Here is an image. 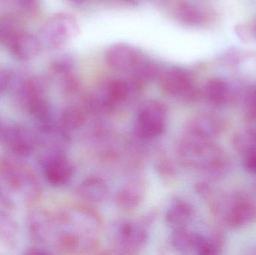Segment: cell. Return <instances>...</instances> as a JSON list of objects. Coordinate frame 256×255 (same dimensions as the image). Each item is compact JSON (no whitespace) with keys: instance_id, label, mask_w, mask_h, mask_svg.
<instances>
[{"instance_id":"1","label":"cell","mask_w":256,"mask_h":255,"mask_svg":"<svg viewBox=\"0 0 256 255\" xmlns=\"http://www.w3.org/2000/svg\"><path fill=\"white\" fill-rule=\"evenodd\" d=\"M52 219V241L60 250L84 253L97 247L102 221L94 211L86 207H69L57 213Z\"/></svg>"},{"instance_id":"2","label":"cell","mask_w":256,"mask_h":255,"mask_svg":"<svg viewBox=\"0 0 256 255\" xmlns=\"http://www.w3.org/2000/svg\"><path fill=\"white\" fill-rule=\"evenodd\" d=\"M182 165L210 176L222 175L230 166L224 150L210 141L196 140L182 136L177 148Z\"/></svg>"},{"instance_id":"3","label":"cell","mask_w":256,"mask_h":255,"mask_svg":"<svg viewBox=\"0 0 256 255\" xmlns=\"http://www.w3.org/2000/svg\"><path fill=\"white\" fill-rule=\"evenodd\" d=\"M142 85L134 78L129 80L111 79L102 82L86 100V107L94 115H104L135 100Z\"/></svg>"},{"instance_id":"4","label":"cell","mask_w":256,"mask_h":255,"mask_svg":"<svg viewBox=\"0 0 256 255\" xmlns=\"http://www.w3.org/2000/svg\"><path fill=\"white\" fill-rule=\"evenodd\" d=\"M210 203L215 217L230 229H240L256 223V201L236 193H218Z\"/></svg>"},{"instance_id":"5","label":"cell","mask_w":256,"mask_h":255,"mask_svg":"<svg viewBox=\"0 0 256 255\" xmlns=\"http://www.w3.org/2000/svg\"><path fill=\"white\" fill-rule=\"evenodd\" d=\"M0 176L9 189L27 202L36 200L42 193L38 178L19 159L3 157L0 160Z\"/></svg>"},{"instance_id":"6","label":"cell","mask_w":256,"mask_h":255,"mask_svg":"<svg viewBox=\"0 0 256 255\" xmlns=\"http://www.w3.org/2000/svg\"><path fill=\"white\" fill-rule=\"evenodd\" d=\"M168 109L159 100H150L140 106L136 117L135 134L142 142L156 140L165 133Z\"/></svg>"},{"instance_id":"7","label":"cell","mask_w":256,"mask_h":255,"mask_svg":"<svg viewBox=\"0 0 256 255\" xmlns=\"http://www.w3.org/2000/svg\"><path fill=\"white\" fill-rule=\"evenodd\" d=\"M150 217L138 220H123L112 226L111 239L121 253H134L146 247L149 240Z\"/></svg>"},{"instance_id":"8","label":"cell","mask_w":256,"mask_h":255,"mask_svg":"<svg viewBox=\"0 0 256 255\" xmlns=\"http://www.w3.org/2000/svg\"><path fill=\"white\" fill-rule=\"evenodd\" d=\"M78 21L68 13H55L44 24L39 31L40 48L45 50H56L64 46L79 33Z\"/></svg>"},{"instance_id":"9","label":"cell","mask_w":256,"mask_h":255,"mask_svg":"<svg viewBox=\"0 0 256 255\" xmlns=\"http://www.w3.org/2000/svg\"><path fill=\"white\" fill-rule=\"evenodd\" d=\"M40 157V164L45 179L51 186L62 187L70 182L74 175L72 162L68 158L64 148L44 147Z\"/></svg>"},{"instance_id":"10","label":"cell","mask_w":256,"mask_h":255,"mask_svg":"<svg viewBox=\"0 0 256 255\" xmlns=\"http://www.w3.org/2000/svg\"><path fill=\"white\" fill-rule=\"evenodd\" d=\"M158 79L161 89L166 95L184 103H192L200 97V91L190 74L182 67H170L161 70Z\"/></svg>"},{"instance_id":"11","label":"cell","mask_w":256,"mask_h":255,"mask_svg":"<svg viewBox=\"0 0 256 255\" xmlns=\"http://www.w3.org/2000/svg\"><path fill=\"white\" fill-rule=\"evenodd\" d=\"M46 83L42 78L34 77L24 80L15 92L18 104L31 116L50 103L46 99Z\"/></svg>"},{"instance_id":"12","label":"cell","mask_w":256,"mask_h":255,"mask_svg":"<svg viewBox=\"0 0 256 255\" xmlns=\"http://www.w3.org/2000/svg\"><path fill=\"white\" fill-rule=\"evenodd\" d=\"M0 142L18 157L31 155L38 145L36 133L20 125L3 126Z\"/></svg>"},{"instance_id":"13","label":"cell","mask_w":256,"mask_h":255,"mask_svg":"<svg viewBox=\"0 0 256 255\" xmlns=\"http://www.w3.org/2000/svg\"><path fill=\"white\" fill-rule=\"evenodd\" d=\"M224 130L225 124L218 115L200 113L188 121L182 136L196 140L215 142Z\"/></svg>"},{"instance_id":"14","label":"cell","mask_w":256,"mask_h":255,"mask_svg":"<svg viewBox=\"0 0 256 255\" xmlns=\"http://www.w3.org/2000/svg\"><path fill=\"white\" fill-rule=\"evenodd\" d=\"M140 54L128 43H115L108 48L106 61L109 67L115 71L126 73L132 71Z\"/></svg>"},{"instance_id":"15","label":"cell","mask_w":256,"mask_h":255,"mask_svg":"<svg viewBox=\"0 0 256 255\" xmlns=\"http://www.w3.org/2000/svg\"><path fill=\"white\" fill-rule=\"evenodd\" d=\"M146 194V185L143 180L134 178L126 183L116 195L117 206L124 211L137 209L142 202Z\"/></svg>"},{"instance_id":"16","label":"cell","mask_w":256,"mask_h":255,"mask_svg":"<svg viewBox=\"0 0 256 255\" xmlns=\"http://www.w3.org/2000/svg\"><path fill=\"white\" fill-rule=\"evenodd\" d=\"M195 214V209L190 202L176 198L172 201L166 211V223L172 230L188 227L194 220Z\"/></svg>"},{"instance_id":"17","label":"cell","mask_w":256,"mask_h":255,"mask_svg":"<svg viewBox=\"0 0 256 255\" xmlns=\"http://www.w3.org/2000/svg\"><path fill=\"white\" fill-rule=\"evenodd\" d=\"M28 230L31 239L37 244H44L54 237V219L42 211H34L28 218Z\"/></svg>"},{"instance_id":"18","label":"cell","mask_w":256,"mask_h":255,"mask_svg":"<svg viewBox=\"0 0 256 255\" xmlns=\"http://www.w3.org/2000/svg\"><path fill=\"white\" fill-rule=\"evenodd\" d=\"M204 235L188 227L172 230L170 242L176 251L183 254L198 255Z\"/></svg>"},{"instance_id":"19","label":"cell","mask_w":256,"mask_h":255,"mask_svg":"<svg viewBox=\"0 0 256 255\" xmlns=\"http://www.w3.org/2000/svg\"><path fill=\"white\" fill-rule=\"evenodd\" d=\"M10 53L20 61H28L42 49L37 36L21 31L7 46Z\"/></svg>"},{"instance_id":"20","label":"cell","mask_w":256,"mask_h":255,"mask_svg":"<svg viewBox=\"0 0 256 255\" xmlns=\"http://www.w3.org/2000/svg\"><path fill=\"white\" fill-rule=\"evenodd\" d=\"M76 193L84 202L99 204L106 200L109 193V187L106 181L100 177L90 176L80 183Z\"/></svg>"},{"instance_id":"21","label":"cell","mask_w":256,"mask_h":255,"mask_svg":"<svg viewBox=\"0 0 256 255\" xmlns=\"http://www.w3.org/2000/svg\"><path fill=\"white\" fill-rule=\"evenodd\" d=\"M87 112L86 108L78 106H70L63 110L58 118V127L63 133L68 136L80 130L86 122Z\"/></svg>"},{"instance_id":"22","label":"cell","mask_w":256,"mask_h":255,"mask_svg":"<svg viewBox=\"0 0 256 255\" xmlns=\"http://www.w3.org/2000/svg\"><path fill=\"white\" fill-rule=\"evenodd\" d=\"M206 100L214 106H222L230 100V89L228 84L219 78L210 79L204 88Z\"/></svg>"},{"instance_id":"23","label":"cell","mask_w":256,"mask_h":255,"mask_svg":"<svg viewBox=\"0 0 256 255\" xmlns=\"http://www.w3.org/2000/svg\"><path fill=\"white\" fill-rule=\"evenodd\" d=\"M161 70L158 63L140 55L131 72L132 73V78L142 85L158 79Z\"/></svg>"},{"instance_id":"24","label":"cell","mask_w":256,"mask_h":255,"mask_svg":"<svg viewBox=\"0 0 256 255\" xmlns=\"http://www.w3.org/2000/svg\"><path fill=\"white\" fill-rule=\"evenodd\" d=\"M176 17L182 23L188 25H198L206 20L204 12L198 6L190 2H182L176 9Z\"/></svg>"},{"instance_id":"25","label":"cell","mask_w":256,"mask_h":255,"mask_svg":"<svg viewBox=\"0 0 256 255\" xmlns=\"http://www.w3.org/2000/svg\"><path fill=\"white\" fill-rule=\"evenodd\" d=\"M18 237L16 222L6 212L0 211V244L12 247L16 244Z\"/></svg>"},{"instance_id":"26","label":"cell","mask_w":256,"mask_h":255,"mask_svg":"<svg viewBox=\"0 0 256 255\" xmlns=\"http://www.w3.org/2000/svg\"><path fill=\"white\" fill-rule=\"evenodd\" d=\"M21 31L20 25L12 15L0 16V45L7 47Z\"/></svg>"},{"instance_id":"27","label":"cell","mask_w":256,"mask_h":255,"mask_svg":"<svg viewBox=\"0 0 256 255\" xmlns=\"http://www.w3.org/2000/svg\"><path fill=\"white\" fill-rule=\"evenodd\" d=\"M75 67V59L72 55L64 54L56 58L51 64L52 73L57 76H62L70 74Z\"/></svg>"},{"instance_id":"28","label":"cell","mask_w":256,"mask_h":255,"mask_svg":"<svg viewBox=\"0 0 256 255\" xmlns=\"http://www.w3.org/2000/svg\"><path fill=\"white\" fill-rule=\"evenodd\" d=\"M244 112L246 121L256 122V87L248 93L245 99Z\"/></svg>"},{"instance_id":"29","label":"cell","mask_w":256,"mask_h":255,"mask_svg":"<svg viewBox=\"0 0 256 255\" xmlns=\"http://www.w3.org/2000/svg\"><path fill=\"white\" fill-rule=\"evenodd\" d=\"M60 78H61L62 88L66 94H74L79 89V80L72 73Z\"/></svg>"},{"instance_id":"30","label":"cell","mask_w":256,"mask_h":255,"mask_svg":"<svg viewBox=\"0 0 256 255\" xmlns=\"http://www.w3.org/2000/svg\"><path fill=\"white\" fill-rule=\"evenodd\" d=\"M158 172L164 177H168V178H172L174 175V165L172 163L171 160H168L167 157L161 159L159 163H158Z\"/></svg>"},{"instance_id":"31","label":"cell","mask_w":256,"mask_h":255,"mask_svg":"<svg viewBox=\"0 0 256 255\" xmlns=\"http://www.w3.org/2000/svg\"><path fill=\"white\" fill-rule=\"evenodd\" d=\"M244 156V166L250 173L256 174V150Z\"/></svg>"},{"instance_id":"32","label":"cell","mask_w":256,"mask_h":255,"mask_svg":"<svg viewBox=\"0 0 256 255\" xmlns=\"http://www.w3.org/2000/svg\"><path fill=\"white\" fill-rule=\"evenodd\" d=\"M12 82V74L8 70L0 67V95L10 86Z\"/></svg>"},{"instance_id":"33","label":"cell","mask_w":256,"mask_h":255,"mask_svg":"<svg viewBox=\"0 0 256 255\" xmlns=\"http://www.w3.org/2000/svg\"><path fill=\"white\" fill-rule=\"evenodd\" d=\"M70 1L75 3V4H82V3L86 2L88 0H70Z\"/></svg>"},{"instance_id":"34","label":"cell","mask_w":256,"mask_h":255,"mask_svg":"<svg viewBox=\"0 0 256 255\" xmlns=\"http://www.w3.org/2000/svg\"><path fill=\"white\" fill-rule=\"evenodd\" d=\"M3 126L4 125H2V124L1 121H0V133H1L2 129Z\"/></svg>"},{"instance_id":"35","label":"cell","mask_w":256,"mask_h":255,"mask_svg":"<svg viewBox=\"0 0 256 255\" xmlns=\"http://www.w3.org/2000/svg\"><path fill=\"white\" fill-rule=\"evenodd\" d=\"M254 31H255L256 34V22L255 23V25H254Z\"/></svg>"},{"instance_id":"36","label":"cell","mask_w":256,"mask_h":255,"mask_svg":"<svg viewBox=\"0 0 256 255\" xmlns=\"http://www.w3.org/2000/svg\"><path fill=\"white\" fill-rule=\"evenodd\" d=\"M255 132H256V129H255Z\"/></svg>"}]
</instances>
